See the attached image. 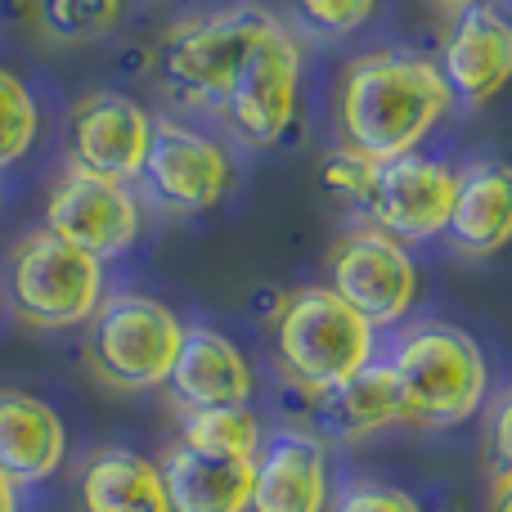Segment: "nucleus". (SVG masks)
Returning a JSON list of instances; mask_svg holds the SVG:
<instances>
[{
    "label": "nucleus",
    "mask_w": 512,
    "mask_h": 512,
    "mask_svg": "<svg viewBox=\"0 0 512 512\" xmlns=\"http://www.w3.org/2000/svg\"><path fill=\"white\" fill-rule=\"evenodd\" d=\"M454 95L436 59L414 50H364L346 63L337 86V126L342 144L369 162L418 153V144L445 122Z\"/></svg>",
    "instance_id": "1"
},
{
    "label": "nucleus",
    "mask_w": 512,
    "mask_h": 512,
    "mask_svg": "<svg viewBox=\"0 0 512 512\" xmlns=\"http://www.w3.org/2000/svg\"><path fill=\"white\" fill-rule=\"evenodd\" d=\"M400 391V414L414 427H459L481 414L490 391V369L481 346L463 328L423 319L405 328L387 355Z\"/></svg>",
    "instance_id": "2"
},
{
    "label": "nucleus",
    "mask_w": 512,
    "mask_h": 512,
    "mask_svg": "<svg viewBox=\"0 0 512 512\" xmlns=\"http://www.w3.org/2000/svg\"><path fill=\"white\" fill-rule=\"evenodd\" d=\"M274 360L301 396L342 387L373 364L378 333L333 288H292L270 310Z\"/></svg>",
    "instance_id": "3"
},
{
    "label": "nucleus",
    "mask_w": 512,
    "mask_h": 512,
    "mask_svg": "<svg viewBox=\"0 0 512 512\" xmlns=\"http://www.w3.org/2000/svg\"><path fill=\"white\" fill-rule=\"evenodd\" d=\"M270 23L274 14L265 5H225L185 18L158 45V81L189 108H221Z\"/></svg>",
    "instance_id": "4"
},
{
    "label": "nucleus",
    "mask_w": 512,
    "mask_h": 512,
    "mask_svg": "<svg viewBox=\"0 0 512 512\" xmlns=\"http://www.w3.org/2000/svg\"><path fill=\"white\" fill-rule=\"evenodd\" d=\"M5 288L9 306L23 324L41 328V333H63V328L90 324V315L99 310L104 261L77 252L59 234L36 225L5 256Z\"/></svg>",
    "instance_id": "5"
},
{
    "label": "nucleus",
    "mask_w": 512,
    "mask_h": 512,
    "mask_svg": "<svg viewBox=\"0 0 512 512\" xmlns=\"http://www.w3.org/2000/svg\"><path fill=\"white\" fill-rule=\"evenodd\" d=\"M185 324L144 292H113L86 324V364L113 391L167 387Z\"/></svg>",
    "instance_id": "6"
},
{
    "label": "nucleus",
    "mask_w": 512,
    "mask_h": 512,
    "mask_svg": "<svg viewBox=\"0 0 512 512\" xmlns=\"http://www.w3.org/2000/svg\"><path fill=\"white\" fill-rule=\"evenodd\" d=\"M328 288L373 328H396L418 301V265L405 243L391 234L360 225L342 234L337 248L328 252Z\"/></svg>",
    "instance_id": "7"
},
{
    "label": "nucleus",
    "mask_w": 512,
    "mask_h": 512,
    "mask_svg": "<svg viewBox=\"0 0 512 512\" xmlns=\"http://www.w3.org/2000/svg\"><path fill=\"white\" fill-rule=\"evenodd\" d=\"M297 104H301V41L292 36L288 23L274 18L261 41L252 45L221 113L243 144L265 149V144H279L292 131Z\"/></svg>",
    "instance_id": "8"
},
{
    "label": "nucleus",
    "mask_w": 512,
    "mask_h": 512,
    "mask_svg": "<svg viewBox=\"0 0 512 512\" xmlns=\"http://www.w3.org/2000/svg\"><path fill=\"white\" fill-rule=\"evenodd\" d=\"M135 185L176 216L212 212L234 185V162L225 144L203 135L198 126H185L176 117H153L149 153H144Z\"/></svg>",
    "instance_id": "9"
},
{
    "label": "nucleus",
    "mask_w": 512,
    "mask_h": 512,
    "mask_svg": "<svg viewBox=\"0 0 512 512\" xmlns=\"http://www.w3.org/2000/svg\"><path fill=\"white\" fill-rule=\"evenodd\" d=\"M454 194H459V167H445L427 153H405V158L378 162L364 221L405 248L441 239L454 212Z\"/></svg>",
    "instance_id": "10"
},
{
    "label": "nucleus",
    "mask_w": 512,
    "mask_h": 512,
    "mask_svg": "<svg viewBox=\"0 0 512 512\" xmlns=\"http://www.w3.org/2000/svg\"><path fill=\"white\" fill-rule=\"evenodd\" d=\"M45 230L59 234L63 243H72L77 252L108 261V256H122L140 239L144 230V207L140 194L131 185H117V180H99L86 171H63L54 180L50 198H45Z\"/></svg>",
    "instance_id": "11"
},
{
    "label": "nucleus",
    "mask_w": 512,
    "mask_h": 512,
    "mask_svg": "<svg viewBox=\"0 0 512 512\" xmlns=\"http://www.w3.org/2000/svg\"><path fill=\"white\" fill-rule=\"evenodd\" d=\"M153 117L122 90H90L68 113V167L99 180L135 185L149 153Z\"/></svg>",
    "instance_id": "12"
},
{
    "label": "nucleus",
    "mask_w": 512,
    "mask_h": 512,
    "mask_svg": "<svg viewBox=\"0 0 512 512\" xmlns=\"http://www.w3.org/2000/svg\"><path fill=\"white\" fill-rule=\"evenodd\" d=\"M441 68L445 86L459 104L481 108L512 81V23L490 0L468 5L450 18V32L441 41Z\"/></svg>",
    "instance_id": "13"
},
{
    "label": "nucleus",
    "mask_w": 512,
    "mask_h": 512,
    "mask_svg": "<svg viewBox=\"0 0 512 512\" xmlns=\"http://www.w3.org/2000/svg\"><path fill=\"white\" fill-rule=\"evenodd\" d=\"M328 454L310 432H274L252 463L248 512H328Z\"/></svg>",
    "instance_id": "14"
},
{
    "label": "nucleus",
    "mask_w": 512,
    "mask_h": 512,
    "mask_svg": "<svg viewBox=\"0 0 512 512\" xmlns=\"http://www.w3.org/2000/svg\"><path fill=\"white\" fill-rule=\"evenodd\" d=\"M252 387H256L252 364L230 337L203 324L185 328L176 364H171V378H167V391L180 409L248 405Z\"/></svg>",
    "instance_id": "15"
},
{
    "label": "nucleus",
    "mask_w": 512,
    "mask_h": 512,
    "mask_svg": "<svg viewBox=\"0 0 512 512\" xmlns=\"http://www.w3.org/2000/svg\"><path fill=\"white\" fill-rule=\"evenodd\" d=\"M68 427L59 409L18 387H0V472L14 486H41L63 468Z\"/></svg>",
    "instance_id": "16"
},
{
    "label": "nucleus",
    "mask_w": 512,
    "mask_h": 512,
    "mask_svg": "<svg viewBox=\"0 0 512 512\" xmlns=\"http://www.w3.org/2000/svg\"><path fill=\"white\" fill-rule=\"evenodd\" d=\"M445 239L459 256L486 261L512 243V167L481 158L459 171V194L445 225Z\"/></svg>",
    "instance_id": "17"
},
{
    "label": "nucleus",
    "mask_w": 512,
    "mask_h": 512,
    "mask_svg": "<svg viewBox=\"0 0 512 512\" xmlns=\"http://www.w3.org/2000/svg\"><path fill=\"white\" fill-rule=\"evenodd\" d=\"M306 405H310L315 432L328 436V441H342V445L369 441V436L405 423V414H400V391H396V378H391L387 360L364 364L342 387L306 396Z\"/></svg>",
    "instance_id": "18"
},
{
    "label": "nucleus",
    "mask_w": 512,
    "mask_h": 512,
    "mask_svg": "<svg viewBox=\"0 0 512 512\" xmlns=\"http://www.w3.org/2000/svg\"><path fill=\"white\" fill-rule=\"evenodd\" d=\"M77 512H171L162 468L135 450L104 445L77 472Z\"/></svg>",
    "instance_id": "19"
},
{
    "label": "nucleus",
    "mask_w": 512,
    "mask_h": 512,
    "mask_svg": "<svg viewBox=\"0 0 512 512\" xmlns=\"http://www.w3.org/2000/svg\"><path fill=\"white\" fill-rule=\"evenodd\" d=\"M252 463L256 459H212L185 445L162 454V486H167L171 512H248L252 495Z\"/></svg>",
    "instance_id": "20"
},
{
    "label": "nucleus",
    "mask_w": 512,
    "mask_h": 512,
    "mask_svg": "<svg viewBox=\"0 0 512 512\" xmlns=\"http://www.w3.org/2000/svg\"><path fill=\"white\" fill-rule=\"evenodd\" d=\"M176 441L194 454H212V459H256L265 445V432H261V418L248 405L180 409Z\"/></svg>",
    "instance_id": "21"
},
{
    "label": "nucleus",
    "mask_w": 512,
    "mask_h": 512,
    "mask_svg": "<svg viewBox=\"0 0 512 512\" xmlns=\"http://www.w3.org/2000/svg\"><path fill=\"white\" fill-rule=\"evenodd\" d=\"M126 14V0H36V27L54 45L104 41Z\"/></svg>",
    "instance_id": "22"
},
{
    "label": "nucleus",
    "mask_w": 512,
    "mask_h": 512,
    "mask_svg": "<svg viewBox=\"0 0 512 512\" xmlns=\"http://www.w3.org/2000/svg\"><path fill=\"white\" fill-rule=\"evenodd\" d=\"M41 135V108L18 72L0 63V171L18 167Z\"/></svg>",
    "instance_id": "23"
},
{
    "label": "nucleus",
    "mask_w": 512,
    "mask_h": 512,
    "mask_svg": "<svg viewBox=\"0 0 512 512\" xmlns=\"http://www.w3.org/2000/svg\"><path fill=\"white\" fill-rule=\"evenodd\" d=\"M373 176H378V162H369L364 153L346 149V144L319 162V180H324V189L337 198V203L355 207V212H364V203H369Z\"/></svg>",
    "instance_id": "24"
},
{
    "label": "nucleus",
    "mask_w": 512,
    "mask_h": 512,
    "mask_svg": "<svg viewBox=\"0 0 512 512\" xmlns=\"http://www.w3.org/2000/svg\"><path fill=\"white\" fill-rule=\"evenodd\" d=\"M292 9H297L301 27H310L315 36L342 41L378 14V0H292Z\"/></svg>",
    "instance_id": "25"
},
{
    "label": "nucleus",
    "mask_w": 512,
    "mask_h": 512,
    "mask_svg": "<svg viewBox=\"0 0 512 512\" xmlns=\"http://www.w3.org/2000/svg\"><path fill=\"white\" fill-rule=\"evenodd\" d=\"M328 512H423V504L409 490L387 486V481H351L328 504Z\"/></svg>",
    "instance_id": "26"
},
{
    "label": "nucleus",
    "mask_w": 512,
    "mask_h": 512,
    "mask_svg": "<svg viewBox=\"0 0 512 512\" xmlns=\"http://www.w3.org/2000/svg\"><path fill=\"white\" fill-rule=\"evenodd\" d=\"M486 463L490 481L512 477V387H504L486 409Z\"/></svg>",
    "instance_id": "27"
},
{
    "label": "nucleus",
    "mask_w": 512,
    "mask_h": 512,
    "mask_svg": "<svg viewBox=\"0 0 512 512\" xmlns=\"http://www.w3.org/2000/svg\"><path fill=\"white\" fill-rule=\"evenodd\" d=\"M490 512H512V477L495 481V490H490Z\"/></svg>",
    "instance_id": "28"
},
{
    "label": "nucleus",
    "mask_w": 512,
    "mask_h": 512,
    "mask_svg": "<svg viewBox=\"0 0 512 512\" xmlns=\"http://www.w3.org/2000/svg\"><path fill=\"white\" fill-rule=\"evenodd\" d=\"M0 512H18V486L0 472Z\"/></svg>",
    "instance_id": "29"
},
{
    "label": "nucleus",
    "mask_w": 512,
    "mask_h": 512,
    "mask_svg": "<svg viewBox=\"0 0 512 512\" xmlns=\"http://www.w3.org/2000/svg\"><path fill=\"white\" fill-rule=\"evenodd\" d=\"M441 14H459V9H468V5H481V0H432Z\"/></svg>",
    "instance_id": "30"
}]
</instances>
